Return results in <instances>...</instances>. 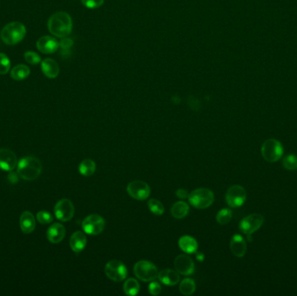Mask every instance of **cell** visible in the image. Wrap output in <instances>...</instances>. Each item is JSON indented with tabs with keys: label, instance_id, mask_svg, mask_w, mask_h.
Segmentation results:
<instances>
[{
	"label": "cell",
	"instance_id": "1",
	"mask_svg": "<svg viewBox=\"0 0 297 296\" xmlns=\"http://www.w3.org/2000/svg\"><path fill=\"white\" fill-rule=\"evenodd\" d=\"M48 28L53 36L65 37L73 30L72 18L66 12H56L49 18Z\"/></svg>",
	"mask_w": 297,
	"mask_h": 296
},
{
	"label": "cell",
	"instance_id": "2",
	"mask_svg": "<svg viewBox=\"0 0 297 296\" xmlns=\"http://www.w3.org/2000/svg\"><path fill=\"white\" fill-rule=\"evenodd\" d=\"M41 173L42 164L35 156H24L18 163V174L24 180H36Z\"/></svg>",
	"mask_w": 297,
	"mask_h": 296
},
{
	"label": "cell",
	"instance_id": "3",
	"mask_svg": "<svg viewBox=\"0 0 297 296\" xmlns=\"http://www.w3.org/2000/svg\"><path fill=\"white\" fill-rule=\"evenodd\" d=\"M26 34V29L20 22H11L4 26L1 32V38L4 44L9 45L18 44L23 40Z\"/></svg>",
	"mask_w": 297,
	"mask_h": 296
},
{
	"label": "cell",
	"instance_id": "4",
	"mask_svg": "<svg viewBox=\"0 0 297 296\" xmlns=\"http://www.w3.org/2000/svg\"><path fill=\"white\" fill-rule=\"evenodd\" d=\"M189 202L194 208H209L212 204L215 196L209 188H200L193 190L189 195Z\"/></svg>",
	"mask_w": 297,
	"mask_h": 296
},
{
	"label": "cell",
	"instance_id": "5",
	"mask_svg": "<svg viewBox=\"0 0 297 296\" xmlns=\"http://www.w3.org/2000/svg\"><path fill=\"white\" fill-rule=\"evenodd\" d=\"M261 156L269 163H276L281 159L283 154V147L277 139L266 140L261 148Z\"/></svg>",
	"mask_w": 297,
	"mask_h": 296
},
{
	"label": "cell",
	"instance_id": "6",
	"mask_svg": "<svg viewBox=\"0 0 297 296\" xmlns=\"http://www.w3.org/2000/svg\"><path fill=\"white\" fill-rule=\"evenodd\" d=\"M134 273L139 280L143 281H152L158 276L157 268L148 260L137 261L134 266Z\"/></svg>",
	"mask_w": 297,
	"mask_h": 296
},
{
	"label": "cell",
	"instance_id": "7",
	"mask_svg": "<svg viewBox=\"0 0 297 296\" xmlns=\"http://www.w3.org/2000/svg\"><path fill=\"white\" fill-rule=\"evenodd\" d=\"M263 222H264V217L261 216V214L255 213L244 217L239 224V228L241 232L248 236L249 240H251L250 236L261 228Z\"/></svg>",
	"mask_w": 297,
	"mask_h": 296
},
{
	"label": "cell",
	"instance_id": "8",
	"mask_svg": "<svg viewBox=\"0 0 297 296\" xmlns=\"http://www.w3.org/2000/svg\"><path fill=\"white\" fill-rule=\"evenodd\" d=\"M247 198V193L240 185H233L227 190L225 200L231 208H239L243 205Z\"/></svg>",
	"mask_w": 297,
	"mask_h": 296
},
{
	"label": "cell",
	"instance_id": "9",
	"mask_svg": "<svg viewBox=\"0 0 297 296\" xmlns=\"http://www.w3.org/2000/svg\"><path fill=\"white\" fill-rule=\"evenodd\" d=\"M127 268L120 260H112L105 265V275L113 281H122L127 276Z\"/></svg>",
	"mask_w": 297,
	"mask_h": 296
},
{
	"label": "cell",
	"instance_id": "10",
	"mask_svg": "<svg viewBox=\"0 0 297 296\" xmlns=\"http://www.w3.org/2000/svg\"><path fill=\"white\" fill-rule=\"evenodd\" d=\"M105 226L104 218L98 215L87 216L82 222V228L84 231L91 236H96L101 234L105 229Z\"/></svg>",
	"mask_w": 297,
	"mask_h": 296
},
{
	"label": "cell",
	"instance_id": "11",
	"mask_svg": "<svg viewBox=\"0 0 297 296\" xmlns=\"http://www.w3.org/2000/svg\"><path fill=\"white\" fill-rule=\"evenodd\" d=\"M127 192L134 199L144 201L149 196L150 188L148 184L143 181H134L128 184Z\"/></svg>",
	"mask_w": 297,
	"mask_h": 296
},
{
	"label": "cell",
	"instance_id": "12",
	"mask_svg": "<svg viewBox=\"0 0 297 296\" xmlns=\"http://www.w3.org/2000/svg\"><path fill=\"white\" fill-rule=\"evenodd\" d=\"M74 205L69 199H61L56 203L54 208V212L56 218L62 222H68L74 216Z\"/></svg>",
	"mask_w": 297,
	"mask_h": 296
},
{
	"label": "cell",
	"instance_id": "13",
	"mask_svg": "<svg viewBox=\"0 0 297 296\" xmlns=\"http://www.w3.org/2000/svg\"><path fill=\"white\" fill-rule=\"evenodd\" d=\"M18 165L15 153L9 148H0V168L4 171H12Z\"/></svg>",
	"mask_w": 297,
	"mask_h": 296
},
{
	"label": "cell",
	"instance_id": "14",
	"mask_svg": "<svg viewBox=\"0 0 297 296\" xmlns=\"http://www.w3.org/2000/svg\"><path fill=\"white\" fill-rule=\"evenodd\" d=\"M175 268L183 276L192 275L195 271V264L192 259L186 255H180L175 259Z\"/></svg>",
	"mask_w": 297,
	"mask_h": 296
},
{
	"label": "cell",
	"instance_id": "15",
	"mask_svg": "<svg viewBox=\"0 0 297 296\" xmlns=\"http://www.w3.org/2000/svg\"><path fill=\"white\" fill-rule=\"evenodd\" d=\"M37 48L44 54H53L59 48V43L55 37L44 36L37 42Z\"/></svg>",
	"mask_w": 297,
	"mask_h": 296
},
{
	"label": "cell",
	"instance_id": "16",
	"mask_svg": "<svg viewBox=\"0 0 297 296\" xmlns=\"http://www.w3.org/2000/svg\"><path fill=\"white\" fill-rule=\"evenodd\" d=\"M230 250L237 257H242L247 251V244L244 238L240 235H235L230 240Z\"/></svg>",
	"mask_w": 297,
	"mask_h": 296
},
{
	"label": "cell",
	"instance_id": "17",
	"mask_svg": "<svg viewBox=\"0 0 297 296\" xmlns=\"http://www.w3.org/2000/svg\"><path fill=\"white\" fill-rule=\"evenodd\" d=\"M65 228L60 223H54L47 230V239L50 242L56 244L64 240Z\"/></svg>",
	"mask_w": 297,
	"mask_h": 296
},
{
	"label": "cell",
	"instance_id": "18",
	"mask_svg": "<svg viewBox=\"0 0 297 296\" xmlns=\"http://www.w3.org/2000/svg\"><path fill=\"white\" fill-rule=\"evenodd\" d=\"M158 279L161 282H163V284L167 285V286H174L177 284L180 280V276L179 273L177 272V270H172L169 268H166L162 270L158 273Z\"/></svg>",
	"mask_w": 297,
	"mask_h": 296
},
{
	"label": "cell",
	"instance_id": "19",
	"mask_svg": "<svg viewBox=\"0 0 297 296\" xmlns=\"http://www.w3.org/2000/svg\"><path fill=\"white\" fill-rule=\"evenodd\" d=\"M21 230L24 234H31L36 227V221L34 216L30 211H24L19 218Z\"/></svg>",
	"mask_w": 297,
	"mask_h": 296
},
{
	"label": "cell",
	"instance_id": "20",
	"mask_svg": "<svg viewBox=\"0 0 297 296\" xmlns=\"http://www.w3.org/2000/svg\"><path fill=\"white\" fill-rule=\"evenodd\" d=\"M86 243H87L86 236L81 231H76L74 233L70 240V247L72 248V250L76 254L84 250Z\"/></svg>",
	"mask_w": 297,
	"mask_h": 296
},
{
	"label": "cell",
	"instance_id": "21",
	"mask_svg": "<svg viewBox=\"0 0 297 296\" xmlns=\"http://www.w3.org/2000/svg\"><path fill=\"white\" fill-rule=\"evenodd\" d=\"M41 68L44 75L49 78H56L59 74V66L56 61L52 58H45L42 61Z\"/></svg>",
	"mask_w": 297,
	"mask_h": 296
},
{
	"label": "cell",
	"instance_id": "22",
	"mask_svg": "<svg viewBox=\"0 0 297 296\" xmlns=\"http://www.w3.org/2000/svg\"><path fill=\"white\" fill-rule=\"evenodd\" d=\"M178 244H179L181 249L187 254L197 252V248H198V244H197L196 239H194L193 237L189 236H182L179 239Z\"/></svg>",
	"mask_w": 297,
	"mask_h": 296
},
{
	"label": "cell",
	"instance_id": "23",
	"mask_svg": "<svg viewBox=\"0 0 297 296\" xmlns=\"http://www.w3.org/2000/svg\"><path fill=\"white\" fill-rule=\"evenodd\" d=\"M30 75V69L25 64H18L11 71V76L14 80H24Z\"/></svg>",
	"mask_w": 297,
	"mask_h": 296
},
{
	"label": "cell",
	"instance_id": "24",
	"mask_svg": "<svg viewBox=\"0 0 297 296\" xmlns=\"http://www.w3.org/2000/svg\"><path fill=\"white\" fill-rule=\"evenodd\" d=\"M189 207L185 202H177L171 208V214L177 219H182L188 215Z\"/></svg>",
	"mask_w": 297,
	"mask_h": 296
},
{
	"label": "cell",
	"instance_id": "25",
	"mask_svg": "<svg viewBox=\"0 0 297 296\" xmlns=\"http://www.w3.org/2000/svg\"><path fill=\"white\" fill-rule=\"evenodd\" d=\"M78 169H79L81 175H83V176H92L96 170V164L92 159H85L81 163Z\"/></svg>",
	"mask_w": 297,
	"mask_h": 296
},
{
	"label": "cell",
	"instance_id": "26",
	"mask_svg": "<svg viewBox=\"0 0 297 296\" xmlns=\"http://www.w3.org/2000/svg\"><path fill=\"white\" fill-rule=\"evenodd\" d=\"M140 290V285L134 278H130L124 284V291L127 296H137Z\"/></svg>",
	"mask_w": 297,
	"mask_h": 296
},
{
	"label": "cell",
	"instance_id": "27",
	"mask_svg": "<svg viewBox=\"0 0 297 296\" xmlns=\"http://www.w3.org/2000/svg\"><path fill=\"white\" fill-rule=\"evenodd\" d=\"M180 292L185 295V296H190L196 290V283L192 279H185V280L181 281L180 286H179Z\"/></svg>",
	"mask_w": 297,
	"mask_h": 296
},
{
	"label": "cell",
	"instance_id": "28",
	"mask_svg": "<svg viewBox=\"0 0 297 296\" xmlns=\"http://www.w3.org/2000/svg\"><path fill=\"white\" fill-rule=\"evenodd\" d=\"M231 218H232V211L229 208H223L217 213V222L220 225L228 224Z\"/></svg>",
	"mask_w": 297,
	"mask_h": 296
},
{
	"label": "cell",
	"instance_id": "29",
	"mask_svg": "<svg viewBox=\"0 0 297 296\" xmlns=\"http://www.w3.org/2000/svg\"><path fill=\"white\" fill-rule=\"evenodd\" d=\"M148 207L149 210L157 216H161L165 213V207L163 204L157 199H150L148 201Z\"/></svg>",
	"mask_w": 297,
	"mask_h": 296
},
{
	"label": "cell",
	"instance_id": "30",
	"mask_svg": "<svg viewBox=\"0 0 297 296\" xmlns=\"http://www.w3.org/2000/svg\"><path fill=\"white\" fill-rule=\"evenodd\" d=\"M282 165L283 167L290 170H297V156L296 155H288L284 157V159L282 161Z\"/></svg>",
	"mask_w": 297,
	"mask_h": 296
},
{
	"label": "cell",
	"instance_id": "31",
	"mask_svg": "<svg viewBox=\"0 0 297 296\" xmlns=\"http://www.w3.org/2000/svg\"><path fill=\"white\" fill-rule=\"evenodd\" d=\"M11 69V62L4 53H0V74L4 75L10 71Z\"/></svg>",
	"mask_w": 297,
	"mask_h": 296
},
{
	"label": "cell",
	"instance_id": "32",
	"mask_svg": "<svg viewBox=\"0 0 297 296\" xmlns=\"http://www.w3.org/2000/svg\"><path fill=\"white\" fill-rule=\"evenodd\" d=\"M37 220L42 224H49L53 221V216L48 211H39L37 214Z\"/></svg>",
	"mask_w": 297,
	"mask_h": 296
},
{
	"label": "cell",
	"instance_id": "33",
	"mask_svg": "<svg viewBox=\"0 0 297 296\" xmlns=\"http://www.w3.org/2000/svg\"><path fill=\"white\" fill-rule=\"evenodd\" d=\"M24 59L30 64H37L41 62L40 56L36 52H26L24 53Z\"/></svg>",
	"mask_w": 297,
	"mask_h": 296
},
{
	"label": "cell",
	"instance_id": "34",
	"mask_svg": "<svg viewBox=\"0 0 297 296\" xmlns=\"http://www.w3.org/2000/svg\"><path fill=\"white\" fill-rule=\"evenodd\" d=\"M85 7L89 9H96L104 4V0H82Z\"/></svg>",
	"mask_w": 297,
	"mask_h": 296
},
{
	"label": "cell",
	"instance_id": "35",
	"mask_svg": "<svg viewBox=\"0 0 297 296\" xmlns=\"http://www.w3.org/2000/svg\"><path fill=\"white\" fill-rule=\"evenodd\" d=\"M148 292L152 296H158L162 292V288L161 285L157 282V281H153L150 282V284L148 285Z\"/></svg>",
	"mask_w": 297,
	"mask_h": 296
},
{
	"label": "cell",
	"instance_id": "36",
	"mask_svg": "<svg viewBox=\"0 0 297 296\" xmlns=\"http://www.w3.org/2000/svg\"><path fill=\"white\" fill-rule=\"evenodd\" d=\"M73 45V39L68 38V37H63V39L59 42V46L63 50H69Z\"/></svg>",
	"mask_w": 297,
	"mask_h": 296
},
{
	"label": "cell",
	"instance_id": "37",
	"mask_svg": "<svg viewBox=\"0 0 297 296\" xmlns=\"http://www.w3.org/2000/svg\"><path fill=\"white\" fill-rule=\"evenodd\" d=\"M20 176L18 174V172H12V171H10L8 175V180L11 184H15L19 182V178Z\"/></svg>",
	"mask_w": 297,
	"mask_h": 296
},
{
	"label": "cell",
	"instance_id": "38",
	"mask_svg": "<svg viewBox=\"0 0 297 296\" xmlns=\"http://www.w3.org/2000/svg\"><path fill=\"white\" fill-rule=\"evenodd\" d=\"M176 195H177V197H179L180 199H185V198L189 197V193H188V191H187L186 189H184V188L178 189L177 192H176Z\"/></svg>",
	"mask_w": 297,
	"mask_h": 296
},
{
	"label": "cell",
	"instance_id": "39",
	"mask_svg": "<svg viewBox=\"0 0 297 296\" xmlns=\"http://www.w3.org/2000/svg\"><path fill=\"white\" fill-rule=\"evenodd\" d=\"M197 259L199 261H203V260H204V255L202 254V253H197Z\"/></svg>",
	"mask_w": 297,
	"mask_h": 296
}]
</instances>
